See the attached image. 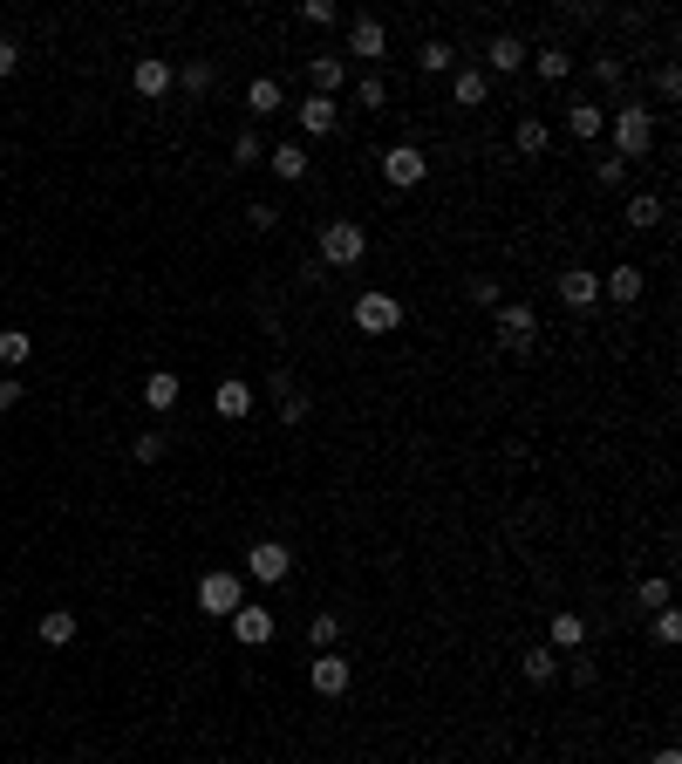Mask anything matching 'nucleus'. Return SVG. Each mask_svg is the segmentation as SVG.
<instances>
[{
	"instance_id": "1",
	"label": "nucleus",
	"mask_w": 682,
	"mask_h": 764,
	"mask_svg": "<svg viewBox=\"0 0 682 764\" xmlns=\"http://www.w3.org/2000/svg\"><path fill=\"white\" fill-rule=\"evenodd\" d=\"M655 144V116L642 110V103H628V110H614V157L621 164H635V157Z\"/></svg>"
},
{
	"instance_id": "2",
	"label": "nucleus",
	"mask_w": 682,
	"mask_h": 764,
	"mask_svg": "<svg viewBox=\"0 0 682 764\" xmlns=\"http://www.w3.org/2000/svg\"><path fill=\"white\" fill-rule=\"evenodd\" d=\"M369 253V226H355V219H335V226L321 232V260L328 267H355Z\"/></svg>"
},
{
	"instance_id": "3",
	"label": "nucleus",
	"mask_w": 682,
	"mask_h": 764,
	"mask_svg": "<svg viewBox=\"0 0 682 764\" xmlns=\"http://www.w3.org/2000/svg\"><path fill=\"white\" fill-rule=\"evenodd\" d=\"M498 342L512 348V355H532V348H539V314H532L526 301L498 307Z\"/></svg>"
},
{
	"instance_id": "4",
	"label": "nucleus",
	"mask_w": 682,
	"mask_h": 764,
	"mask_svg": "<svg viewBox=\"0 0 682 764\" xmlns=\"http://www.w3.org/2000/svg\"><path fill=\"white\" fill-rule=\"evenodd\" d=\"M239 601H246V580H239V573H205V580H198V608L205 614H239Z\"/></svg>"
},
{
	"instance_id": "5",
	"label": "nucleus",
	"mask_w": 682,
	"mask_h": 764,
	"mask_svg": "<svg viewBox=\"0 0 682 764\" xmlns=\"http://www.w3.org/2000/svg\"><path fill=\"white\" fill-rule=\"evenodd\" d=\"M246 573L273 587V580H287L294 573V546H280V539H260V546H246Z\"/></svg>"
},
{
	"instance_id": "6",
	"label": "nucleus",
	"mask_w": 682,
	"mask_h": 764,
	"mask_svg": "<svg viewBox=\"0 0 682 764\" xmlns=\"http://www.w3.org/2000/svg\"><path fill=\"white\" fill-rule=\"evenodd\" d=\"M396 321H403V307H396V294H376V287H369V294L355 301V328H362V335H389Z\"/></svg>"
},
{
	"instance_id": "7",
	"label": "nucleus",
	"mask_w": 682,
	"mask_h": 764,
	"mask_svg": "<svg viewBox=\"0 0 682 764\" xmlns=\"http://www.w3.org/2000/svg\"><path fill=\"white\" fill-rule=\"evenodd\" d=\"M423 171H430V164H423V151H417V144H389V151H382V178H389L396 191L423 185Z\"/></svg>"
},
{
	"instance_id": "8",
	"label": "nucleus",
	"mask_w": 682,
	"mask_h": 764,
	"mask_svg": "<svg viewBox=\"0 0 682 764\" xmlns=\"http://www.w3.org/2000/svg\"><path fill=\"white\" fill-rule=\"evenodd\" d=\"M232 635H239L246 649H266V642H273V608H260V601H239V614H232Z\"/></svg>"
},
{
	"instance_id": "9",
	"label": "nucleus",
	"mask_w": 682,
	"mask_h": 764,
	"mask_svg": "<svg viewBox=\"0 0 682 764\" xmlns=\"http://www.w3.org/2000/svg\"><path fill=\"white\" fill-rule=\"evenodd\" d=\"M560 301H567L573 314H587V307L601 301V273H587V267H567V273H560Z\"/></svg>"
},
{
	"instance_id": "10",
	"label": "nucleus",
	"mask_w": 682,
	"mask_h": 764,
	"mask_svg": "<svg viewBox=\"0 0 682 764\" xmlns=\"http://www.w3.org/2000/svg\"><path fill=\"white\" fill-rule=\"evenodd\" d=\"M485 62H492V76H519V69H526V41L519 35H492L485 41Z\"/></svg>"
},
{
	"instance_id": "11",
	"label": "nucleus",
	"mask_w": 682,
	"mask_h": 764,
	"mask_svg": "<svg viewBox=\"0 0 682 764\" xmlns=\"http://www.w3.org/2000/svg\"><path fill=\"white\" fill-rule=\"evenodd\" d=\"M382 21H369V14H355V21H348V55H362V62H376L382 55Z\"/></svg>"
},
{
	"instance_id": "12",
	"label": "nucleus",
	"mask_w": 682,
	"mask_h": 764,
	"mask_svg": "<svg viewBox=\"0 0 682 764\" xmlns=\"http://www.w3.org/2000/svg\"><path fill=\"white\" fill-rule=\"evenodd\" d=\"M294 116H301V130H307V137H328L341 110H335V96H314V89H307V103H301Z\"/></svg>"
},
{
	"instance_id": "13",
	"label": "nucleus",
	"mask_w": 682,
	"mask_h": 764,
	"mask_svg": "<svg viewBox=\"0 0 682 764\" xmlns=\"http://www.w3.org/2000/svg\"><path fill=\"white\" fill-rule=\"evenodd\" d=\"M130 82H137V96H164V89H171V62H164V55H144V62H137V69H130Z\"/></svg>"
},
{
	"instance_id": "14",
	"label": "nucleus",
	"mask_w": 682,
	"mask_h": 764,
	"mask_svg": "<svg viewBox=\"0 0 682 764\" xmlns=\"http://www.w3.org/2000/svg\"><path fill=\"white\" fill-rule=\"evenodd\" d=\"M546 635H553V649H567V655H580V649H587V621H580L573 608H560V614H553V628H546Z\"/></svg>"
},
{
	"instance_id": "15",
	"label": "nucleus",
	"mask_w": 682,
	"mask_h": 764,
	"mask_svg": "<svg viewBox=\"0 0 682 764\" xmlns=\"http://www.w3.org/2000/svg\"><path fill=\"white\" fill-rule=\"evenodd\" d=\"M451 96L464 103V110H485V96H492V76H485V69H457Z\"/></svg>"
},
{
	"instance_id": "16",
	"label": "nucleus",
	"mask_w": 682,
	"mask_h": 764,
	"mask_svg": "<svg viewBox=\"0 0 682 764\" xmlns=\"http://www.w3.org/2000/svg\"><path fill=\"white\" fill-rule=\"evenodd\" d=\"M348 689V662L341 655H314V696H341Z\"/></svg>"
},
{
	"instance_id": "17",
	"label": "nucleus",
	"mask_w": 682,
	"mask_h": 764,
	"mask_svg": "<svg viewBox=\"0 0 682 764\" xmlns=\"http://www.w3.org/2000/svg\"><path fill=\"white\" fill-rule=\"evenodd\" d=\"M41 642H48V649H69V642H76V614L48 608V614H41Z\"/></svg>"
},
{
	"instance_id": "18",
	"label": "nucleus",
	"mask_w": 682,
	"mask_h": 764,
	"mask_svg": "<svg viewBox=\"0 0 682 764\" xmlns=\"http://www.w3.org/2000/svg\"><path fill=\"white\" fill-rule=\"evenodd\" d=\"M567 130L587 144V137H601V130H607V110H594V103H567Z\"/></svg>"
},
{
	"instance_id": "19",
	"label": "nucleus",
	"mask_w": 682,
	"mask_h": 764,
	"mask_svg": "<svg viewBox=\"0 0 682 764\" xmlns=\"http://www.w3.org/2000/svg\"><path fill=\"white\" fill-rule=\"evenodd\" d=\"M601 287L614 294V301H628V307H635V301H642V267H607V280H601Z\"/></svg>"
},
{
	"instance_id": "20",
	"label": "nucleus",
	"mask_w": 682,
	"mask_h": 764,
	"mask_svg": "<svg viewBox=\"0 0 682 764\" xmlns=\"http://www.w3.org/2000/svg\"><path fill=\"white\" fill-rule=\"evenodd\" d=\"M246 410H253V382L226 376L219 382V417H246Z\"/></svg>"
},
{
	"instance_id": "21",
	"label": "nucleus",
	"mask_w": 682,
	"mask_h": 764,
	"mask_svg": "<svg viewBox=\"0 0 682 764\" xmlns=\"http://www.w3.org/2000/svg\"><path fill=\"white\" fill-rule=\"evenodd\" d=\"M519 676H526L532 689H546V683H553V676H560V655H553V649H532L526 662H519Z\"/></svg>"
},
{
	"instance_id": "22",
	"label": "nucleus",
	"mask_w": 682,
	"mask_h": 764,
	"mask_svg": "<svg viewBox=\"0 0 682 764\" xmlns=\"http://www.w3.org/2000/svg\"><path fill=\"white\" fill-rule=\"evenodd\" d=\"M273 178L301 185V178H307V144H280V151H273Z\"/></svg>"
},
{
	"instance_id": "23",
	"label": "nucleus",
	"mask_w": 682,
	"mask_h": 764,
	"mask_svg": "<svg viewBox=\"0 0 682 764\" xmlns=\"http://www.w3.org/2000/svg\"><path fill=\"white\" fill-rule=\"evenodd\" d=\"M28 355H35V335H28V328H0V362H7V369H21Z\"/></svg>"
},
{
	"instance_id": "24",
	"label": "nucleus",
	"mask_w": 682,
	"mask_h": 764,
	"mask_svg": "<svg viewBox=\"0 0 682 764\" xmlns=\"http://www.w3.org/2000/svg\"><path fill=\"white\" fill-rule=\"evenodd\" d=\"M628 226H635V232L662 226V198H655V191H635V198H628Z\"/></svg>"
},
{
	"instance_id": "25",
	"label": "nucleus",
	"mask_w": 682,
	"mask_h": 764,
	"mask_svg": "<svg viewBox=\"0 0 682 764\" xmlns=\"http://www.w3.org/2000/svg\"><path fill=\"white\" fill-rule=\"evenodd\" d=\"M341 82H348V69H341V55H314V96H335Z\"/></svg>"
},
{
	"instance_id": "26",
	"label": "nucleus",
	"mask_w": 682,
	"mask_h": 764,
	"mask_svg": "<svg viewBox=\"0 0 682 764\" xmlns=\"http://www.w3.org/2000/svg\"><path fill=\"white\" fill-rule=\"evenodd\" d=\"M144 403H151V410H171V403H178V376H171V369H151V382H144Z\"/></svg>"
},
{
	"instance_id": "27",
	"label": "nucleus",
	"mask_w": 682,
	"mask_h": 764,
	"mask_svg": "<svg viewBox=\"0 0 682 764\" xmlns=\"http://www.w3.org/2000/svg\"><path fill=\"white\" fill-rule=\"evenodd\" d=\"M512 144H519L526 157H539L546 144H553V137H546V123H539V116H519V130H512Z\"/></svg>"
},
{
	"instance_id": "28",
	"label": "nucleus",
	"mask_w": 682,
	"mask_h": 764,
	"mask_svg": "<svg viewBox=\"0 0 682 764\" xmlns=\"http://www.w3.org/2000/svg\"><path fill=\"white\" fill-rule=\"evenodd\" d=\"M246 110H253V116H273V110H280V82L260 76L253 89H246Z\"/></svg>"
},
{
	"instance_id": "29",
	"label": "nucleus",
	"mask_w": 682,
	"mask_h": 764,
	"mask_svg": "<svg viewBox=\"0 0 682 764\" xmlns=\"http://www.w3.org/2000/svg\"><path fill=\"white\" fill-rule=\"evenodd\" d=\"M171 82L191 89V96H205V89H212V62H185V69H171Z\"/></svg>"
},
{
	"instance_id": "30",
	"label": "nucleus",
	"mask_w": 682,
	"mask_h": 764,
	"mask_svg": "<svg viewBox=\"0 0 682 764\" xmlns=\"http://www.w3.org/2000/svg\"><path fill=\"white\" fill-rule=\"evenodd\" d=\"M273 382H280V423H307V396L287 376H273Z\"/></svg>"
},
{
	"instance_id": "31",
	"label": "nucleus",
	"mask_w": 682,
	"mask_h": 764,
	"mask_svg": "<svg viewBox=\"0 0 682 764\" xmlns=\"http://www.w3.org/2000/svg\"><path fill=\"white\" fill-rule=\"evenodd\" d=\"M335 635H341V614H314V621H307V642H314L321 655L335 649Z\"/></svg>"
},
{
	"instance_id": "32",
	"label": "nucleus",
	"mask_w": 682,
	"mask_h": 764,
	"mask_svg": "<svg viewBox=\"0 0 682 764\" xmlns=\"http://www.w3.org/2000/svg\"><path fill=\"white\" fill-rule=\"evenodd\" d=\"M539 76H546V82H567L573 76V55H567V48H546V55H539Z\"/></svg>"
},
{
	"instance_id": "33",
	"label": "nucleus",
	"mask_w": 682,
	"mask_h": 764,
	"mask_svg": "<svg viewBox=\"0 0 682 764\" xmlns=\"http://www.w3.org/2000/svg\"><path fill=\"white\" fill-rule=\"evenodd\" d=\"M451 62H457V48H451V41H423V69H430V76H444Z\"/></svg>"
},
{
	"instance_id": "34",
	"label": "nucleus",
	"mask_w": 682,
	"mask_h": 764,
	"mask_svg": "<svg viewBox=\"0 0 682 764\" xmlns=\"http://www.w3.org/2000/svg\"><path fill=\"white\" fill-rule=\"evenodd\" d=\"M301 21L307 28H328V21H341V7L335 0H301Z\"/></svg>"
},
{
	"instance_id": "35",
	"label": "nucleus",
	"mask_w": 682,
	"mask_h": 764,
	"mask_svg": "<svg viewBox=\"0 0 682 764\" xmlns=\"http://www.w3.org/2000/svg\"><path fill=\"white\" fill-rule=\"evenodd\" d=\"M655 642H669V649L682 642V614L676 608H655Z\"/></svg>"
},
{
	"instance_id": "36",
	"label": "nucleus",
	"mask_w": 682,
	"mask_h": 764,
	"mask_svg": "<svg viewBox=\"0 0 682 764\" xmlns=\"http://www.w3.org/2000/svg\"><path fill=\"white\" fill-rule=\"evenodd\" d=\"M355 103H362V110H382V103H389L382 76H362V82H355Z\"/></svg>"
},
{
	"instance_id": "37",
	"label": "nucleus",
	"mask_w": 682,
	"mask_h": 764,
	"mask_svg": "<svg viewBox=\"0 0 682 764\" xmlns=\"http://www.w3.org/2000/svg\"><path fill=\"white\" fill-rule=\"evenodd\" d=\"M130 458H137V464H157V458H164V437H157V430H144V437L130 444Z\"/></svg>"
},
{
	"instance_id": "38",
	"label": "nucleus",
	"mask_w": 682,
	"mask_h": 764,
	"mask_svg": "<svg viewBox=\"0 0 682 764\" xmlns=\"http://www.w3.org/2000/svg\"><path fill=\"white\" fill-rule=\"evenodd\" d=\"M635 601H642V608H669V580H662V573H655V580H642V594H635Z\"/></svg>"
},
{
	"instance_id": "39",
	"label": "nucleus",
	"mask_w": 682,
	"mask_h": 764,
	"mask_svg": "<svg viewBox=\"0 0 682 764\" xmlns=\"http://www.w3.org/2000/svg\"><path fill=\"white\" fill-rule=\"evenodd\" d=\"M253 157H260V137H253V130H239V137H232V164H253Z\"/></svg>"
},
{
	"instance_id": "40",
	"label": "nucleus",
	"mask_w": 682,
	"mask_h": 764,
	"mask_svg": "<svg viewBox=\"0 0 682 764\" xmlns=\"http://www.w3.org/2000/svg\"><path fill=\"white\" fill-rule=\"evenodd\" d=\"M655 89H662V103H676V96H682V76H676V62H669V69L655 76Z\"/></svg>"
},
{
	"instance_id": "41",
	"label": "nucleus",
	"mask_w": 682,
	"mask_h": 764,
	"mask_svg": "<svg viewBox=\"0 0 682 764\" xmlns=\"http://www.w3.org/2000/svg\"><path fill=\"white\" fill-rule=\"evenodd\" d=\"M471 301H478V307H498V280H471Z\"/></svg>"
},
{
	"instance_id": "42",
	"label": "nucleus",
	"mask_w": 682,
	"mask_h": 764,
	"mask_svg": "<svg viewBox=\"0 0 682 764\" xmlns=\"http://www.w3.org/2000/svg\"><path fill=\"white\" fill-rule=\"evenodd\" d=\"M14 69H21V48H14V41L0 35V76H14Z\"/></svg>"
},
{
	"instance_id": "43",
	"label": "nucleus",
	"mask_w": 682,
	"mask_h": 764,
	"mask_svg": "<svg viewBox=\"0 0 682 764\" xmlns=\"http://www.w3.org/2000/svg\"><path fill=\"white\" fill-rule=\"evenodd\" d=\"M21 403V382H0V410H14Z\"/></svg>"
},
{
	"instance_id": "44",
	"label": "nucleus",
	"mask_w": 682,
	"mask_h": 764,
	"mask_svg": "<svg viewBox=\"0 0 682 764\" xmlns=\"http://www.w3.org/2000/svg\"><path fill=\"white\" fill-rule=\"evenodd\" d=\"M655 764H682V751H676V744H662V751H655Z\"/></svg>"
}]
</instances>
